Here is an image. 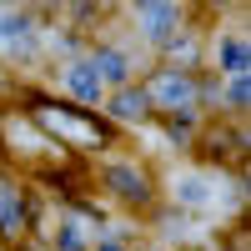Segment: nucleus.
<instances>
[{"label":"nucleus","instance_id":"obj_1","mask_svg":"<svg viewBox=\"0 0 251 251\" xmlns=\"http://www.w3.org/2000/svg\"><path fill=\"white\" fill-rule=\"evenodd\" d=\"M171 191H176V201L181 206H196V211H211V206H221L226 201V186L216 171H176L171 176Z\"/></svg>","mask_w":251,"mask_h":251},{"label":"nucleus","instance_id":"obj_2","mask_svg":"<svg viewBox=\"0 0 251 251\" xmlns=\"http://www.w3.org/2000/svg\"><path fill=\"white\" fill-rule=\"evenodd\" d=\"M136 25H141L146 40H171V30L181 25L176 0H141L136 5Z\"/></svg>","mask_w":251,"mask_h":251},{"label":"nucleus","instance_id":"obj_3","mask_svg":"<svg viewBox=\"0 0 251 251\" xmlns=\"http://www.w3.org/2000/svg\"><path fill=\"white\" fill-rule=\"evenodd\" d=\"M146 96L161 100V106H171V111H181V106H191V100H196V86H191V75H181V71H161Z\"/></svg>","mask_w":251,"mask_h":251},{"label":"nucleus","instance_id":"obj_4","mask_svg":"<svg viewBox=\"0 0 251 251\" xmlns=\"http://www.w3.org/2000/svg\"><path fill=\"white\" fill-rule=\"evenodd\" d=\"M100 86H106V80L96 75L91 60H75V66L66 71V91H71V96H80V100H100Z\"/></svg>","mask_w":251,"mask_h":251},{"label":"nucleus","instance_id":"obj_5","mask_svg":"<svg viewBox=\"0 0 251 251\" xmlns=\"http://www.w3.org/2000/svg\"><path fill=\"white\" fill-rule=\"evenodd\" d=\"M106 181H111L116 196H126V201H146V176L136 171V166H111Z\"/></svg>","mask_w":251,"mask_h":251},{"label":"nucleus","instance_id":"obj_6","mask_svg":"<svg viewBox=\"0 0 251 251\" xmlns=\"http://www.w3.org/2000/svg\"><path fill=\"white\" fill-rule=\"evenodd\" d=\"M40 121H46L50 131H60L66 141H80V146H91V141H96V131H91L86 121H75V116H60V111H40Z\"/></svg>","mask_w":251,"mask_h":251},{"label":"nucleus","instance_id":"obj_7","mask_svg":"<svg viewBox=\"0 0 251 251\" xmlns=\"http://www.w3.org/2000/svg\"><path fill=\"white\" fill-rule=\"evenodd\" d=\"M216 60L226 66V75H246V40H241V30L221 35V46H216Z\"/></svg>","mask_w":251,"mask_h":251},{"label":"nucleus","instance_id":"obj_8","mask_svg":"<svg viewBox=\"0 0 251 251\" xmlns=\"http://www.w3.org/2000/svg\"><path fill=\"white\" fill-rule=\"evenodd\" d=\"M20 226H25V211H20V191L0 186V231H5V236H20Z\"/></svg>","mask_w":251,"mask_h":251},{"label":"nucleus","instance_id":"obj_9","mask_svg":"<svg viewBox=\"0 0 251 251\" xmlns=\"http://www.w3.org/2000/svg\"><path fill=\"white\" fill-rule=\"evenodd\" d=\"M91 66H96V75H100V80H116V86L131 75V60H126V50H100Z\"/></svg>","mask_w":251,"mask_h":251},{"label":"nucleus","instance_id":"obj_10","mask_svg":"<svg viewBox=\"0 0 251 251\" xmlns=\"http://www.w3.org/2000/svg\"><path fill=\"white\" fill-rule=\"evenodd\" d=\"M111 111H116L121 121H146V111H151V96H146V91H121V96L111 100Z\"/></svg>","mask_w":251,"mask_h":251},{"label":"nucleus","instance_id":"obj_11","mask_svg":"<svg viewBox=\"0 0 251 251\" xmlns=\"http://www.w3.org/2000/svg\"><path fill=\"white\" fill-rule=\"evenodd\" d=\"M25 20H20L15 10H0V50H20V46H25Z\"/></svg>","mask_w":251,"mask_h":251},{"label":"nucleus","instance_id":"obj_12","mask_svg":"<svg viewBox=\"0 0 251 251\" xmlns=\"http://www.w3.org/2000/svg\"><path fill=\"white\" fill-rule=\"evenodd\" d=\"M60 251H86V226H80V221L60 226Z\"/></svg>","mask_w":251,"mask_h":251},{"label":"nucleus","instance_id":"obj_13","mask_svg":"<svg viewBox=\"0 0 251 251\" xmlns=\"http://www.w3.org/2000/svg\"><path fill=\"white\" fill-rule=\"evenodd\" d=\"M226 100H231V111H246V75H231V86H226Z\"/></svg>","mask_w":251,"mask_h":251}]
</instances>
